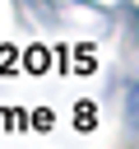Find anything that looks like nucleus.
Instances as JSON below:
<instances>
[{
    "mask_svg": "<svg viewBox=\"0 0 139 149\" xmlns=\"http://www.w3.org/2000/svg\"><path fill=\"white\" fill-rule=\"evenodd\" d=\"M125 121H130V126L139 130V79H134V84L125 88Z\"/></svg>",
    "mask_w": 139,
    "mask_h": 149,
    "instance_id": "obj_1",
    "label": "nucleus"
}]
</instances>
